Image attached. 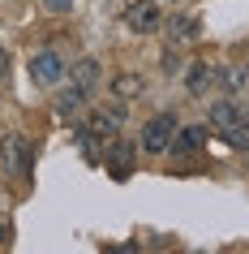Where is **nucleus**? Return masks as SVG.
<instances>
[{"label": "nucleus", "instance_id": "f257e3e1", "mask_svg": "<svg viewBox=\"0 0 249 254\" xmlns=\"http://www.w3.org/2000/svg\"><path fill=\"white\" fill-rule=\"evenodd\" d=\"M26 73H30V82H35V86H60V82H65V73H69V65H65V56H60V52L39 48V52H30Z\"/></svg>", "mask_w": 249, "mask_h": 254}, {"label": "nucleus", "instance_id": "f03ea898", "mask_svg": "<svg viewBox=\"0 0 249 254\" xmlns=\"http://www.w3.org/2000/svg\"><path fill=\"white\" fill-rule=\"evenodd\" d=\"M120 125H125V104L95 108L91 121H86V129H82V138H95V142H112V138L120 134Z\"/></svg>", "mask_w": 249, "mask_h": 254}, {"label": "nucleus", "instance_id": "7ed1b4c3", "mask_svg": "<svg viewBox=\"0 0 249 254\" xmlns=\"http://www.w3.org/2000/svg\"><path fill=\"white\" fill-rule=\"evenodd\" d=\"M172 134H176V112H159L142 125V151L150 155H163L172 147Z\"/></svg>", "mask_w": 249, "mask_h": 254}, {"label": "nucleus", "instance_id": "20e7f679", "mask_svg": "<svg viewBox=\"0 0 249 254\" xmlns=\"http://www.w3.org/2000/svg\"><path fill=\"white\" fill-rule=\"evenodd\" d=\"M26 168H30V142H26V134H4V138H0V173L22 177Z\"/></svg>", "mask_w": 249, "mask_h": 254}, {"label": "nucleus", "instance_id": "39448f33", "mask_svg": "<svg viewBox=\"0 0 249 254\" xmlns=\"http://www.w3.org/2000/svg\"><path fill=\"white\" fill-rule=\"evenodd\" d=\"M245 121H249V108L241 104V99H215V104H210V125H215L223 138H232Z\"/></svg>", "mask_w": 249, "mask_h": 254}, {"label": "nucleus", "instance_id": "423d86ee", "mask_svg": "<svg viewBox=\"0 0 249 254\" xmlns=\"http://www.w3.org/2000/svg\"><path fill=\"white\" fill-rule=\"evenodd\" d=\"M159 26H163V17H159L155 0H133L125 9V30H133V35H155Z\"/></svg>", "mask_w": 249, "mask_h": 254}, {"label": "nucleus", "instance_id": "0eeeda50", "mask_svg": "<svg viewBox=\"0 0 249 254\" xmlns=\"http://www.w3.org/2000/svg\"><path fill=\"white\" fill-rule=\"evenodd\" d=\"M215 82H219V69L206 65V61H194V65H189V73H185V86H189V95H194V99H202Z\"/></svg>", "mask_w": 249, "mask_h": 254}, {"label": "nucleus", "instance_id": "6e6552de", "mask_svg": "<svg viewBox=\"0 0 249 254\" xmlns=\"http://www.w3.org/2000/svg\"><path fill=\"white\" fill-rule=\"evenodd\" d=\"M202 142H206V125H176V134H172V155H194L198 147H202Z\"/></svg>", "mask_w": 249, "mask_h": 254}, {"label": "nucleus", "instance_id": "1a4fd4ad", "mask_svg": "<svg viewBox=\"0 0 249 254\" xmlns=\"http://www.w3.org/2000/svg\"><path fill=\"white\" fill-rule=\"evenodd\" d=\"M69 82L82 86L86 95H95V86H99V61L95 56H82L78 65H69Z\"/></svg>", "mask_w": 249, "mask_h": 254}, {"label": "nucleus", "instance_id": "9d476101", "mask_svg": "<svg viewBox=\"0 0 249 254\" xmlns=\"http://www.w3.org/2000/svg\"><path fill=\"white\" fill-rule=\"evenodd\" d=\"M107 168H112V177H116V181H125V177H129V168H133V147H129V142H116V147L107 151Z\"/></svg>", "mask_w": 249, "mask_h": 254}, {"label": "nucleus", "instance_id": "9b49d317", "mask_svg": "<svg viewBox=\"0 0 249 254\" xmlns=\"http://www.w3.org/2000/svg\"><path fill=\"white\" fill-rule=\"evenodd\" d=\"M142 91H146L142 73H116V78H112V95H116V99H138Z\"/></svg>", "mask_w": 249, "mask_h": 254}, {"label": "nucleus", "instance_id": "f8f14e48", "mask_svg": "<svg viewBox=\"0 0 249 254\" xmlns=\"http://www.w3.org/2000/svg\"><path fill=\"white\" fill-rule=\"evenodd\" d=\"M86 99H91V95L82 91V86H73V82H69V91H60V95H56V112H60V117H78Z\"/></svg>", "mask_w": 249, "mask_h": 254}, {"label": "nucleus", "instance_id": "ddd939ff", "mask_svg": "<svg viewBox=\"0 0 249 254\" xmlns=\"http://www.w3.org/2000/svg\"><path fill=\"white\" fill-rule=\"evenodd\" d=\"M198 35V17H172L168 22V39H172V48L176 43H189Z\"/></svg>", "mask_w": 249, "mask_h": 254}, {"label": "nucleus", "instance_id": "4468645a", "mask_svg": "<svg viewBox=\"0 0 249 254\" xmlns=\"http://www.w3.org/2000/svg\"><path fill=\"white\" fill-rule=\"evenodd\" d=\"M219 78H223V86H228V91H241V82L249 78V69H219Z\"/></svg>", "mask_w": 249, "mask_h": 254}, {"label": "nucleus", "instance_id": "2eb2a0df", "mask_svg": "<svg viewBox=\"0 0 249 254\" xmlns=\"http://www.w3.org/2000/svg\"><path fill=\"white\" fill-rule=\"evenodd\" d=\"M228 142H232V147H241V151H249V121L241 125V129H236L232 138H228Z\"/></svg>", "mask_w": 249, "mask_h": 254}, {"label": "nucleus", "instance_id": "dca6fc26", "mask_svg": "<svg viewBox=\"0 0 249 254\" xmlns=\"http://www.w3.org/2000/svg\"><path fill=\"white\" fill-rule=\"evenodd\" d=\"M4 82H9V48L0 43V86H4Z\"/></svg>", "mask_w": 249, "mask_h": 254}, {"label": "nucleus", "instance_id": "f3484780", "mask_svg": "<svg viewBox=\"0 0 249 254\" xmlns=\"http://www.w3.org/2000/svg\"><path fill=\"white\" fill-rule=\"evenodd\" d=\"M9 241H13V224H9V220L0 215V246H9Z\"/></svg>", "mask_w": 249, "mask_h": 254}, {"label": "nucleus", "instance_id": "a211bd4d", "mask_svg": "<svg viewBox=\"0 0 249 254\" xmlns=\"http://www.w3.org/2000/svg\"><path fill=\"white\" fill-rule=\"evenodd\" d=\"M43 4H48L52 13H69V9H73V0H43Z\"/></svg>", "mask_w": 249, "mask_h": 254}, {"label": "nucleus", "instance_id": "6ab92c4d", "mask_svg": "<svg viewBox=\"0 0 249 254\" xmlns=\"http://www.w3.org/2000/svg\"><path fill=\"white\" fill-rule=\"evenodd\" d=\"M163 69H168V73H176V69H181V61H176V52H172V48L163 52Z\"/></svg>", "mask_w": 249, "mask_h": 254}]
</instances>
